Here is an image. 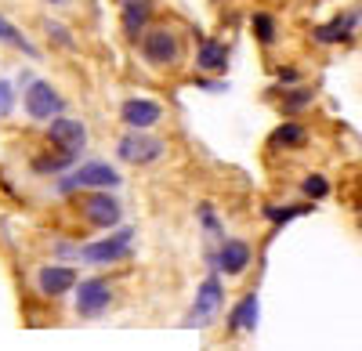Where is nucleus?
Wrapping results in <instances>:
<instances>
[{
    "label": "nucleus",
    "instance_id": "f257e3e1",
    "mask_svg": "<svg viewBox=\"0 0 362 351\" xmlns=\"http://www.w3.org/2000/svg\"><path fill=\"white\" fill-rule=\"evenodd\" d=\"M134 51L148 69L170 73L185 62V37H181V29L174 22H153L145 29V37L134 44Z\"/></svg>",
    "mask_w": 362,
    "mask_h": 351
},
{
    "label": "nucleus",
    "instance_id": "f03ea898",
    "mask_svg": "<svg viewBox=\"0 0 362 351\" xmlns=\"http://www.w3.org/2000/svg\"><path fill=\"white\" fill-rule=\"evenodd\" d=\"M124 185V174H119L109 160H80L69 174L54 182L58 196H83V192H116Z\"/></svg>",
    "mask_w": 362,
    "mask_h": 351
},
{
    "label": "nucleus",
    "instance_id": "7ed1b4c3",
    "mask_svg": "<svg viewBox=\"0 0 362 351\" xmlns=\"http://www.w3.org/2000/svg\"><path fill=\"white\" fill-rule=\"evenodd\" d=\"M134 239H138V232L131 225H119V228L105 232V236H98V239L80 243V257L76 261H83V265H90V268L124 265V261L134 257Z\"/></svg>",
    "mask_w": 362,
    "mask_h": 351
},
{
    "label": "nucleus",
    "instance_id": "20e7f679",
    "mask_svg": "<svg viewBox=\"0 0 362 351\" xmlns=\"http://www.w3.org/2000/svg\"><path fill=\"white\" fill-rule=\"evenodd\" d=\"M22 109H25V116L33 124H51V120H58V116H66L69 98L58 91L51 80L33 76V80L22 87Z\"/></svg>",
    "mask_w": 362,
    "mask_h": 351
},
{
    "label": "nucleus",
    "instance_id": "39448f33",
    "mask_svg": "<svg viewBox=\"0 0 362 351\" xmlns=\"http://www.w3.org/2000/svg\"><path fill=\"white\" fill-rule=\"evenodd\" d=\"M203 261H206L210 272H218L225 279H239V275H247V268L254 265V246L243 236H225L221 243L206 246Z\"/></svg>",
    "mask_w": 362,
    "mask_h": 351
},
{
    "label": "nucleus",
    "instance_id": "423d86ee",
    "mask_svg": "<svg viewBox=\"0 0 362 351\" xmlns=\"http://www.w3.org/2000/svg\"><path fill=\"white\" fill-rule=\"evenodd\" d=\"M167 141L153 131H124L116 138V160L127 167H156L167 160Z\"/></svg>",
    "mask_w": 362,
    "mask_h": 351
},
{
    "label": "nucleus",
    "instance_id": "0eeeda50",
    "mask_svg": "<svg viewBox=\"0 0 362 351\" xmlns=\"http://www.w3.org/2000/svg\"><path fill=\"white\" fill-rule=\"evenodd\" d=\"M76 214L87 228L112 232L124 225V203H119L116 192H83L76 196Z\"/></svg>",
    "mask_w": 362,
    "mask_h": 351
},
{
    "label": "nucleus",
    "instance_id": "6e6552de",
    "mask_svg": "<svg viewBox=\"0 0 362 351\" xmlns=\"http://www.w3.org/2000/svg\"><path fill=\"white\" fill-rule=\"evenodd\" d=\"M221 308H225V275L206 272L203 282L196 286V297H192V308L185 315V326H210Z\"/></svg>",
    "mask_w": 362,
    "mask_h": 351
},
{
    "label": "nucleus",
    "instance_id": "1a4fd4ad",
    "mask_svg": "<svg viewBox=\"0 0 362 351\" xmlns=\"http://www.w3.org/2000/svg\"><path fill=\"white\" fill-rule=\"evenodd\" d=\"M112 301H116V290H112V282L102 279V275H87V279H80L76 290H73V311H76L80 319H102V315L112 308Z\"/></svg>",
    "mask_w": 362,
    "mask_h": 351
},
{
    "label": "nucleus",
    "instance_id": "9d476101",
    "mask_svg": "<svg viewBox=\"0 0 362 351\" xmlns=\"http://www.w3.org/2000/svg\"><path fill=\"white\" fill-rule=\"evenodd\" d=\"M362 29V4H351L344 11H337L334 18H326L319 25H312V40L319 47H337V44H355Z\"/></svg>",
    "mask_w": 362,
    "mask_h": 351
},
{
    "label": "nucleus",
    "instance_id": "9b49d317",
    "mask_svg": "<svg viewBox=\"0 0 362 351\" xmlns=\"http://www.w3.org/2000/svg\"><path fill=\"white\" fill-rule=\"evenodd\" d=\"M163 116H167V109L156 98L131 95V98L119 102V124H124L127 131H153V127L163 124Z\"/></svg>",
    "mask_w": 362,
    "mask_h": 351
},
{
    "label": "nucleus",
    "instance_id": "f8f14e48",
    "mask_svg": "<svg viewBox=\"0 0 362 351\" xmlns=\"http://www.w3.org/2000/svg\"><path fill=\"white\" fill-rule=\"evenodd\" d=\"M44 138H47L51 149H58V153L83 156V149H87V124L76 120V116H58V120H51L44 127Z\"/></svg>",
    "mask_w": 362,
    "mask_h": 351
},
{
    "label": "nucleus",
    "instance_id": "ddd939ff",
    "mask_svg": "<svg viewBox=\"0 0 362 351\" xmlns=\"http://www.w3.org/2000/svg\"><path fill=\"white\" fill-rule=\"evenodd\" d=\"M116 8H119V33L134 47L156 18V0H116Z\"/></svg>",
    "mask_w": 362,
    "mask_h": 351
},
{
    "label": "nucleus",
    "instance_id": "4468645a",
    "mask_svg": "<svg viewBox=\"0 0 362 351\" xmlns=\"http://www.w3.org/2000/svg\"><path fill=\"white\" fill-rule=\"evenodd\" d=\"M268 98H276V109L283 112V120H300L305 112L315 109L319 91L312 83H297V87H272Z\"/></svg>",
    "mask_w": 362,
    "mask_h": 351
},
{
    "label": "nucleus",
    "instance_id": "2eb2a0df",
    "mask_svg": "<svg viewBox=\"0 0 362 351\" xmlns=\"http://www.w3.org/2000/svg\"><path fill=\"white\" fill-rule=\"evenodd\" d=\"M33 282H37V294L40 297H51L54 301V297L73 294L76 282H80V272L73 265H44V268H37Z\"/></svg>",
    "mask_w": 362,
    "mask_h": 351
},
{
    "label": "nucleus",
    "instance_id": "dca6fc26",
    "mask_svg": "<svg viewBox=\"0 0 362 351\" xmlns=\"http://www.w3.org/2000/svg\"><path fill=\"white\" fill-rule=\"evenodd\" d=\"M232 51L218 37H196V73L199 76H225Z\"/></svg>",
    "mask_w": 362,
    "mask_h": 351
},
{
    "label": "nucleus",
    "instance_id": "f3484780",
    "mask_svg": "<svg viewBox=\"0 0 362 351\" xmlns=\"http://www.w3.org/2000/svg\"><path fill=\"white\" fill-rule=\"evenodd\" d=\"M257 319H261V297H257V290H247L243 297H239L228 311V333L239 337V333H254L257 330Z\"/></svg>",
    "mask_w": 362,
    "mask_h": 351
},
{
    "label": "nucleus",
    "instance_id": "a211bd4d",
    "mask_svg": "<svg viewBox=\"0 0 362 351\" xmlns=\"http://www.w3.org/2000/svg\"><path fill=\"white\" fill-rule=\"evenodd\" d=\"M312 141V131L305 120H283L276 131L268 134V149L272 153H297Z\"/></svg>",
    "mask_w": 362,
    "mask_h": 351
},
{
    "label": "nucleus",
    "instance_id": "6ab92c4d",
    "mask_svg": "<svg viewBox=\"0 0 362 351\" xmlns=\"http://www.w3.org/2000/svg\"><path fill=\"white\" fill-rule=\"evenodd\" d=\"M0 44H4V47H15V51H22V54L29 58V62H40V58H44V51H40L33 40L25 37V29H22L18 22H11L4 11H0Z\"/></svg>",
    "mask_w": 362,
    "mask_h": 351
},
{
    "label": "nucleus",
    "instance_id": "aec40b11",
    "mask_svg": "<svg viewBox=\"0 0 362 351\" xmlns=\"http://www.w3.org/2000/svg\"><path fill=\"white\" fill-rule=\"evenodd\" d=\"M80 163V156H69V153H44V156H33L29 160V170L37 174V178H62V174H69L73 167Z\"/></svg>",
    "mask_w": 362,
    "mask_h": 351
},
{
    "label": "nucleus",
    "instance_id": "412c9836",
    "mask_svg": "<svg viewBox=\"0 0 362 351\" xmlns=\"http://www.w3.org/2000/svg\"><path fill=\"white\" fill-rule=\"evenodd\" d=\"M315 210V203H264L261 207V214H264V221L272 225V228H286L290 221H297V218H308Z\"/></svg>",
    "mask_w": 362,
    "mask_h": 351
},
{
    "label": "nucleus",
    "instance_id": "4be33fe9",
    "mask_svg": "<svg viewBox=\"0 0 362 351\" xmlns=\"http://www.w3.org/2000/svg\"><path fill=\"white\" fill-rule=\"evenodd\" d=\"M247 25H250V33H254V40H257L261 47H276V44H279V33H283V25H279V18L272 15V11H264V8L250 11Z\"/></svg>",
    "mask_w": 362,
    "mask_h": 351
},
{
    "label": "nucleus",
    "instance_id": "5701e85b",
    "mask_svg": "<svg viewBox=\"0 0 362 351\" xmlns=\"http://www.w3.org/2000/svg\"><path fill=\"white\" fill-rule=\"evenodd\" d=\"M196 221H199V228H203L206 239H214V243L225 239V218L218 214V207H214L210 199H199V203H196Z\"/></svg>",
    "mask_w": 362,
    "mask_h": 351
},
{
    "label": "nucleus",
    "instance_id": "b1692460",
    "mask_svg": "<svg viewBox=\"0 0 362 351\" xmlns=\"http://www.w3.org/2000/svg\"><path fill=\"white\" fill-rule=\"evenodd\" d=\"M297 189H300V196H305L308 203H322V199L334 196V182H329L326 174H319V170H308Z\"/></svg>",
    "mask_w": 362,
    "mask_h": 351
},
{
    "label": "nucleus",
    "instance_id": "393cba45",
    "mask_svg": "<svg viewBox=\"0 0 362 351\" xmlns=\"http://www.w3.org/2000/svg\"><path fill=\"white\" fill-rule=\"evenodd\" d=\"M44 33H47L51 47H62V51H73V47H76L73 29H69L66 22H58V18H44Z\"/></svg>",
    "mask_w": 362,
    "mask_h": 351
},
{
    "label": "nucleus",
    "instance_id": "a878e982",
    "mask_svg": "<svg viewBox=\"0 0 362 351\" xmlns=\"http://www.w3.org/2000/svg\"><path fill=\"white\" fill-rule=\"evenodd\" d=\"M15 105H18V95H15V83H11V80H4V76H0V120H8V116L15 112Z\"/></svg>",
    "mask_w": 362,
    "mask_h": 351
},
{
    "label": "nucleus",
    "instance_id": "bb28decb",
    "mask_svg": "<svg viewBox=\"0 0 362 351\" xmlns=\"http://www.w3.org/2000/svg\"><path fill=\"white\" fill-rule=\"evenodd\" d=\"M276 87H297V83H305V73H300L297 66H276Z\"/></svg>",
    "mask_w": 362,
    "mask_h": 351
},
{
    "label": "nucleus",
    "instance_id": "cd10ccee",
    "mask_svg": "<svg viewBox=\"0 0 362 351\" xmlns=\"http://www.w3.org/2000/svg\"><path fill=\"white\" fill-rule=\"evenodd\" d=\"M199 91H206V95H225L228 91V80H218V76H196L192 80Z\"/></svg>",
    "mask_w": 362,
    "mask_h": 351
},
{
    "label": "nucleus",
    "instance_id": "c85d7f7f",
    "mask_svg": "<svg viewBox=\"0 0 362 351\" xmlns=\"http://www.w3.org/2000/svg\"><path fill=\"white\" fill-rule=\"evenodd\" d=\"M40 4H47V8H73V0H40Z\"/></svg>",
    "mask_w": 362,
    "mask_h": 351
}]
</instances>
